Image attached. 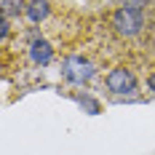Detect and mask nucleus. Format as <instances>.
Segmentation results:
<instances>
[{"label":"nucleus","mask_w":155,"mask_h":155,"mask_svg":"<svg viewBox=\"0 0 155 155\" xmlns=\"http://www.w3.org/2000/svg\"><path fill=\"white\" fill-rule=\"evenodd\" d=\"M112 27L118 35L123 38H134L139 35L142 27H144V14L139 8H131V5H120L115 14H112Z\"/></svg>","instance_id":"obj_1"},{"label":"nucleus","mask_w":155,"mask_h":155,"mask_svg":"<svg viewBox=\"0 0 155 155\" xmlns=\"http://www.w3.org/2000/svg\"><path fill=\"white\" fill-rule=\"evenodd\" d=\"M62 75L70 80V83H75V86H83V83H88L94 78V64L88 59H83V56H67L62 62Z\"/></svg>","instance_id":"obj_2"},{"label":"nucleus","mask_w":155,"mask_h":155,"mask_svg":"<svg viewBox=\"0 0 155 155\" xmlns=\"http://www.w3.org/2000/svg\"><path fill=\"white\" fill-rule=\"evenodd\" d=\"M104 83H107V88L115 96H131V94L137 91V78H134L131 70H126V67L110 70L107 78H104Z\"/></svg>","instance_id":"obj_3"},{"label":"nucleus","mask_w":155,"mask_h":155,"mask_svg":"<svg viewBox=\"0 0 155 155\" xmlns=\"http://www.w3.org/2000/svg\"><path fill=\"white\" fill-rule=\"evenodd\" d=\"M30 59L35 64H40V67H46L51 59H54V48L48 40H32L30 43Z\"/></svg>","instance_id":"obj_4"},{"label":"nucleus","mask_w":155,"mask_h":155,"mask_svg":"<svg viewBox=\"0 0 155 155\" xmlns=\"http://www.w3.org/2000/svg\"><path fill=\"white\" fill-rule=\"evenodd\" d=\"M48 14H51V8H48L46 0H32V3H27V8H24V16L30 19L32 24H40V21H46Z\"/></svg>","instance_id":"obj_5"},{"label":"nucleus","mask_w":155,"mask_h":155,"mask_svg":"<svg viewBox=\"0 0 155 155\" xmlns=\"http://www.w3.org/2000/svg\"><path fill=\"white\" fill-rule=\"evenodd\" d=\"M80 107L88 110L91 115H96V112H99V102H94V99H88V96H83V99H80Z\"/></svg>","instance_id":"obj_6"},{"label":"nucleus","mask_w":155,"mask_h":155,"mask_svg":"<svg viewBox=\"0 0 155 155\" xmlns=\"http://www.w3.org/2000/svg\"><path fill=\"white\" fill-rule=\"evenodd\" d=\"M8 32H11V21H8V14H3V19H0V38L5 40Z\"/></svg>","instance_id":"obj_7"},{"label":"nucleus","mask_w":155,"mask_h":155,"mask_svg":"<svg viewBox=\"0 0 155 155\" xmlns=\"http://www.w3.org/2000/svg\"><path fill=\"white\" fill-rule=\"evenodd\" d=\"M126 5H131V8H139V11H142V5H144V0H126Z\"/></svg>","instance_id":"obj_8"},{"label":"nucleus","mask_w":155,"mask_h":155,"mask_svg":"<svg viewBox=\"0 0 155 155\" xmlns=\"http://www.w3.org/2000/svg\"><path fill=\"white\" fill-rule=\"evenodd\" d=\"M147 88H150V91L155 94V72H153V75H150V78H147Z\"/></svg>","instance_id":"obj_9"}]
</instances>
